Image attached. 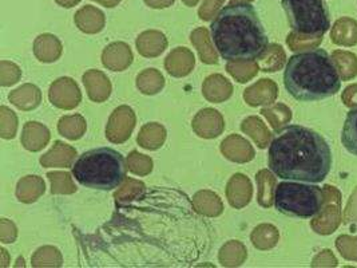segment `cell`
Wrapping results in <instances>:
<instances>
[{
    "label": "cell",
    "mask_w": 357,
    "mask_h": 268,
    "mask_svg": "<svg viewBox=\"0 0 357 268\" xmlns=\"http://www.w3.org/2000/svg\"><path fill=\"white\" fill-rule=\"evenodd\" d=\"M269 167L277 177L321 183L332 168V151L321 134L291 125L277 133L269 148Z\"/></svg>",
    "instance_id": "cell-1"
},
{
    "label": "cell",
    "mask_w": 357,
    "mask_h": 268,
    "mask_svg": "<svg viewBox=\"0 0 357 268\" xmlns=\"http://www.w3.org/2000/svg\"><path fill=\"white\" fill-rule=\"evenodd\" d=\"M211 30L215 49L230 62H253L268 50V36L249 3H230L213 20Z\"/></svg>",
    "instance_id": "cell-2"
},
{
    "label": "cell",
    "mask_w": 357,
    "mask_h": 268,
    "mask_svg": "<svg viewBox=\"0 0 357 268\" xmlns=\"http://www.w3.org/2000/svg\"><path fill=\"white\" fill-rule=\"evenodd\" d=\"M284 84L294 100H321L340 91L341 78L333 58L323 49L301 51L289 58Z\"/></svg>",
    "instance_id": "cell-3"
},
{
    "label": "cell",
    "mask_w": 357,
    "mask_h": 268,
    "mask_svg": "<svg viewBox=\"0 0 357 268\" xmlns=\"http://www.w3.org/2000/svg\"><path fill=\"white\" fill-rule=\"evenodd\" d=\"M75 180L87 188L112 191L126 177L125 158L112 148H97L84 151L73 167Z\"/></svg>",
    "instance_id": "cell-4"
},
{
    "label": "cell",
    "mask_w": 357,
    "mask_h": 268,
    "mask_svg": "<svg viewBox=\"0 0 357 268\" xmlns=\"http://www.w3.org/2000/svg\"><path fill=\"white\" fill-rule=\"evenodd\" d=\"M325 201L324 189L317 185L284 181L275 189V205L278 212L291 218H316Z\"/></svg>",
    "instance_id": "cell-5"
},
{
    "label": "cell",
    "mask_w": 357,
    "mask_h": 268,
    "mask_svg": "<svg viewBox=\"0 0 357 268\" xmlns=\"http://www.w3.org/2000/svg\"><path fill=\"white\" fill-rule=\"evenodd\" d=\"M282 8L293 33L323 38L331 27L329 11L324 0H282Z\"/></svg>",
    "instance_id": "cell-6"
},
{
    "label": "cell",
    "mask_w": 357,
    "mask_h": 268,
    "mask_svg": "<svg viewBox=\"0 0 357 268\" xmlns=\"http://www.w3.org/2000/svg\"><path fill=\"white\" fill-rule=\"evenodd\" d=\"M325 201L320 214L313 218L310 225L320 234H333L341 224V193L332 185H325Z\"/></svg>",
    "instance_id": "cell-7"
},
{
    "label": "cell",
    "mask_w": 357,
    "mask_h": 268,
    "mask_svg": "<svg viewBox=\"0 0 357 268\" xmlns=\"http://www.w3.org/2000/svg\"><path fill=\"white\" fill-rule=\"evenodd\" d=\"M331 39L335 45L352 47L357 45V22L352 17H340L335 22Z\"/></svg>",
    "instance_id": "cell-8"
},
{
    "label": "cell",
    "mask_w": 357,
    "mask_h": 268,
    "mask_svg": "<svg viewBox=\"0 0 357 268\" xmlns=\"http://www.w3.org/2000/svg\"><path fill=\"white\" fill-rule=\"evenodd\" d=\"M333 62L339 70L341 81H351L357 75L356 54L351 51L336 50L332 54Z\"/></svg>",
    "instance_id": "cell-9"
},
{
    "label": "cell",
    "mask_w": 357,
    "mask_h": 268,
    "mask_svg": "<svg viewBox=\"0 0 357 268\" xmlns=\"http://www.w3.org/2000/svg\"><path fill=\"white\" fill-rule=\"evenodd\" d=\"M341 142L351 154L357 156V107L347 114L341 132Z\"/></svg>",
    "instance_id": "cell-10"
},
{
    "label": "cell",
    "mask_w": 357,
    "mask_h": 268,
    "mask_svg": "<svg viewBox=\"0 0 357 268\" xmlns=\"http://www.w3.org/2000/svg\"><path fill=\"white\" fill-rule=\"evenodd\" d=\"M253 244L260 250H269L275 247L278 241V231L276 227L264 224L255 230L252 234Z\"/></svg>",
    "instance_id": "cell-11"
},
{
    "label": "cell",
    "mask_w": 357,
    "mask_h": 268,
    "mask_svg": "<svg viewBox=\"0 0 357 268\" xmlns=\"http://www.w3.org/2000/svg\"><path fill=\"white\" fill-rule=\"evenodd\" d=\"M75 19L83 31H91L90 26H93L94 31L96 30L99 31L103 24V14L97 8L90 6L82 8L81 11L77 14Z\"/></svg>",
    "instance_id": "cell-12"
},
{
    "label": "cell",
    "mask_w": 357,
    "mask_h": 268,
    "mask_svg": "<svg viewBox=\"0 0 357 268\" xmlns=\"http://www.w3.org/2000/svg\"><path fill=\"white\" fill-rule=\"evenodd\" d=\"M257 181L260 186V195H259V201L264 207H271L272 205V200L275 199L273 196V186L276 185V179L271 174V172L268 170H262L257 176Z\"/></svg>",
    "instance_id": "cell-13"
},
{
    "label": "cell",
    "mask_w": 357,
    "mask_h": 268,
    "mask_svg": "<svg viewBox=\"0 0 357 268\" xmlns=\"http://www.w3.org/2000/svg\"><path fill=\"white\" fill-rule=\"evenodd\" d=\"M261 113L271 121L272 126L276 131L284 126L287 122H289L292 118V112L285 105H276L271 109H264Z\"/></svg>",
    "instance_id": "cell-14"
},
{
    "label": "cell",
    "mask_w": 357,
    "mask_h": 268,
    "mask_svg": "<svg viewBox=\"0 0 357 268\" xmlns=\"http://www.w3.org/2000/svg\"><path fill=\"white\" fill-rule=\"evenodd\" d=\"M336 248L345 260L357 263V236L340 234L336 240Z\"/></svg>",
    "instance_id": "cell-15"
},
{
    "label": "cell",
    "mask_w": 357,
    "mask_h": 268,
    "mask_svg": "<svg viewBox=\"0 0 357 268\" xmlns=\"http://www.w3.org/2000/svg\"><path fill=\"white\" fill-rule=\"evenodd\" d=\"M284 62H285V52L282 50V47H280L277 45H272L266 50V55L264 57L262 70L264 71H277L278 68L282 67Z\"/></svg>",
    "instance_id": "cell-16"
},
{
    "label": "cell",
    "mask_w": 357,
    "mask_h": 268,
    "mask_svg": "<svg viewBox=\"0 0 357 268\" xmlns=\"http://www.w3.org/2000/svg\"><path fill=\"white\" fill-rule=\"evenodd\" d=\"M323 42V38L304 36L298 34L291 33L288 35L287 43L293 51H304L308 49H316Z\"/></svg>",
    "instance_id": "cell-17"
},
{
    "label": "cell",
    "mask_w": 357,
    "mask_h": 268,
    "mask_svg": "<svg viewBox=\"0 0 357 268\" xmlns=\"http://www.w3.org/2000/svg\"><path fill=\"white\" fill-rule=\"evenodd\" d=\"M337 265L339 262L331 250L320 252L312 262V267H337Z\"/></svg>",
    "instance_id": "cell-18"
},
{
    "label": "cell",
    "mask_w": 357,
    "mask_h": 268,
    "mask_svg": "<svg viewBox=\"0 0 357 268\" xmlns=\"http://www.w3.org/2000/svg\"><path fill=\"white\" fill-rule=\"evenodd\" d=\"M344 221L348 225H351V224H356L357 225V188L354 191V193L351 195L348 205L345 208Z\"/></svg>",
    "instance_id": "cell-19"
},
{
    "label": "cell",
    "mask_w": 357,
    "mask_h": 268,
    "mask_svg": "<svg viewBox=\"0 0 357 268\" xmlns=\"http://www.w3.org/2000/svg\"><path fill=\"white\" fill-rule=\"evenodd\" d=\"M222 3H224V0H205L204 6L199 10V17H201V19L209 20L214 15V13L220 8V6Z\"/></svg>",
    "instance_id": "cell-20"
},
{
    "label": "cell",
    "mask_w": 357,
    "mask_h": 268,
    "mask_svg": "<svg viewBox=\"0 0 357 268\" xmlns=\"http://www.w3.org/2000/svg\"><path fill=\"white\" fill-rule=\"evenodd\" d=\"M341 100L347 107H357V84H349L348 87H345V90L341 94Z\"/></svg>",
    "instance_id": "cell-21"
},
{
    "label": "cell",
    "mask_w": 357,
    "mask_h": 268,
    "mask_svg": "<svg viewBox=\"0 0 357 268\" xmlns=\"http://www.w3.org/2000/svg\"><path fill=\"white\" fill-rule=\"evenodd\" d=\"M145 1L154 8H163V7H169L174 0H145Z\"/></svg>",
    "instance_id": "cell-22"
},
{
    "label": "cell",
    "mask_w": 357,
    "mask_h": 268,
    "mask_svg": "<svg viewBox=\"0 0 357 268\" xmlns=\"http://www.w3.org/2000/svg\"><path fill=\"white\" fill-rule=\"evenodd\" d=\"M61 6H63V7H73V6H75L77 3H79L81 0H56Z\"/></svg>",
    "instance_id": "cell-23"
},
{
    "label": "cell",
    "mask_w": 357,
    "mask_h": 268,
    "mask_svg": "<svg viewBox=\"0 0 357 268\" xmlns=\"http://www.w3.org/2000/svg\"><path fill=\"white\" fill-rule=\"evenodd\" d=\"M99 3H102L103 6H106V7H114L115 4H118L121 0H97Z\"/></svg>",
    "instance_id": "cell-24"
},
{
    "label": "cell",
    "mask_w": 357,
    "mask_h": 268,
    "mask_svg": "<svg viewBox=\"0 0 357 268\" xmlns=\"http://www.w3.org/2000/svg\"><path fill=\"white\" fill-rule=\"evenodd\" d=\"M183 1H185L188 6H195L198 0H183Z\"/></svg>",
    "instance_id": "cell-25"
},
{
    "label": "cell",
    "mask_w": 357,
    "mask_h": 268,
    "mask_svg": "<svg viewBox=\"0 0 357 268\" xmlns=\"http://www.w3.org/2000/svg\"><path fill=\"white\" fill-rule=\"evenodd\" d=\"M241 1L249 3V1H253V0H231V3H241Z\"/></svg>",
    "instance_id": "cell-26"
}]
</instances>
